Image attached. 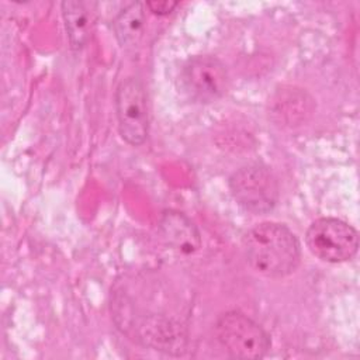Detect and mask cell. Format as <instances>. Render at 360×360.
<instances>
[{"label": "cell", "instance_id": "6da1fadb", "mask_svg": "<svg viewBox=\"0 0 360 360\" xmlns=\"http://www.w3.org/2000/svg\"><path fill=\"white\" fill-rule=\"evenodd\" d=\"M243 250L249 266L269 278L291 274L301 257L295 235L277 222H262L253 226L243 238Z\"/></svg>", "mask_w": 360, "mask_h": 360}, {"label": "cell", "instance_id": "7a4b0ae2", "mask_svg": "<svg viewBox=\"0 0 360 360\" xmlns=\"http://www.w3.org/2000/svg\"><path fill=\"white\" fill-rule=\"evenodd\" d=\"M215 335L221 346L233 357L260 359L270 349V339L264 329L240 312H226L215 325Z\"/></svg>", "mask_w": 360, "mask_h": 360}, {"label": "cell", "instance_id": "3957f363", "mask_svg": "<svg viewBox=\"0 0 360 360\" xmlns=\"http://www.w3.org/2000/svg\"><path fill=\"white\" fill-rule=\"evenodd\" d=\"M309 252L329 263L350 260L359 248L357 231L338 218H319L314 221L305 235Z\"/></svg>", "mask_w": 360, "mask_h": 360}, {"label": "cell", "instance_id": "277c9868", "mask_svg": "<svg viewBox=\"0 0 360 360\" xmlns=\"http://www.w3.org/2000/svg\"><path fill=\"white\" fill-rule=\"evenodd\" d=\"M229 190L236 202L253 214H266L278 200V183L274 174L257 165L235 172L229 179Z\"/></svg>", "mask_w": 360, "mask_h": 360}, {"label": "cell", "instance_id": "5b68a950", "mask_svg": "<svg viewBox=\"0 0 360 360\" xmlns=\"http://www.w3.org/2000/svg\"><path fill=\"white\" fill-rule=\"evenodd\" d=\"M115 112L120 135L129 145H142L148 138V107L143 84L128 77L115 91Z\"/></svg>", "mask_w": 360, "mask_h": 360}, {"label": "cell", "instance_id": "8992f818", "mask_svg": "<svg viewBox=\"0 0 360 360\" xmlns=\"http://www.w3.org/2000/svg\"><path fill=\"white\" fill-rule=\"evenodd\" d=\"M186 91L197 101L210 103L222 97L228 89V73L219 59L198 55L186 62L181 70Z\"/></svg>", "mask_w": 360, "mask_h": 360}, {"label": "cell", "instance_id": "52a82bcc", "mask_svg": "<svg viewBox=\"0 0 360 360\" xmlns=\"http://www.w3.org/2000/svg\"><path fill=\"white\" fill-rule=\"evenodd\" d=\"M160 231L167 243L183 253H193L201 245L197 228L181 212L166 211L160 219Z\"/></svg>", "mask_w": 360, "mask_h": 360}, {"label": "cell", "instance_id": "ba28073f", "mask_svg": "<svg viewBox=\"0 0 360 360\" xmlns=\"http://www.w3.org/2000/svg\"><path fill=\"white\" fill-rule=\"evenodd\" d=\"M112 27L115 38L122 48L136 46L141 42L145 31L143 6L138 1L128 4L115 17Z\"/></svg>", "mask_w": 360, "mask_h": 360}, {"label": "cell", "instance_id": "9c48e42d", "mask_svg": "<svg viewBox=\"0 0 360 360\" xmlns=\"http://www.w3.org/2000/svg\"><path fill=\"white\" fill-rule=\"evenodd\" d=\"M62 15L73 49H82L90 39V14L82 1H63Z\"/></svg>", "mask_w": 360, "mask_h": 360}, {"label": "cell", "instance_id": "30bf717a", "mask_svg": "<svg viewBox=\"0 0 360 360\" xmlns=\"http://www.w3.org/2000/svg\"><path fill=\"white\" fill-rule=\"evenodd\" d=\"M274 112L281 117L288 125H295L305 118V114L311 112V100L302 91L290 89L281 91L274 101Z\"/></svg>", "mask_w": 360, "mask_h": 360}, {"label": "cell", "instance_id": "8fae6325", "mask_svg": "<svg viewBox=\"0 0 360 360\" xmlns=\"http://www.w3.org/2000/svg\"><path fill=\"white\" fill-rule=\"evenodd\" d=\"M179 3L176 1H148L146 3V7L153 13V14H158V15H166L169 13L173 11L174 7H177Z\"/></svg>", "mask_w": 360, "mask_h": 360}]
</instances>
